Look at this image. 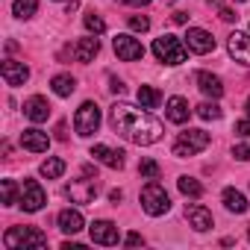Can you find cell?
<instances>
[{"instance_id": "36", "label": "cell", "mask_w": 250, "mask_h": 250, "mask_svg": "<svg viewBox=\"0 0 250 250\" xmlns=\"http://www.w3.org/2000/svg\"><path fill=\"white\" fill-rule=\"evenodd\" d=\"M124 241H127V244H130V247H139V244H145V238H142V235H139V232H130V235H127V238H124Z\"/></svg>"}, {"instance_id": "25", "label": "cell", "mask_w": 250, "mask_h": 250, "mask_svg": "<svg viewBox=\"0 0 250 250\" xmlns=\"http://www.w3.org/2000/svg\"><path fill=\"white\" fill-rule=\"evenodd\" d=\"M0 197H3V206H15V203H21V191H18L15 180H3V183H0Z\"/></svg>"}, {"instance_id": "28", "label": "cell", "mask_w": 250, "mask_h": 250, "mask_svg": "<svg viewBox=\"0 0 250 250\" xmlns=\"http://www.w3.org/2000/svg\"><path fill=\"white\" fill-rule=\"evenodd\" d=\"M177 188H180L186 197H200V194H203V186H200L194 177H180V180H177Z\"/></svg>"}, {"instance_id": "43", "label": "cell", "mask_w": 250, "mask_h": 250, "mask_svg": "<svg viewBox=\"0 0 250 250\" xmlns=\"http://www.w3.org/2000/svg\"><path fill=\"white\" fill-rule=\"evenodd\" d=\"M247 238H250V224H247Z\"/></svg>"}, {"instance_id": "31", "label": "cell", "mask_w": 250, "mask_h": 250, "mask_svg": "<svg viewBox=\"0 0 250 250\" xmlns=\"http://www.w3.org/2000/svg\"><path fill=\"white\" fill-rule=\"evenodd\" d=\"M139 174H142L145 180H159V162H156V159H142Z\"/></svg>"}, {"instance_id": "38", "label": "cell", "mask_w": 250, "mask_h": 250, "mask_svg": "<svg viewBox=\"0 0 250 250\" xmlns=\"http://www.w3.org/2000/svg\"><path fill=\"white\" fill-rule=\"evenodd\" d=\"M121 197H124V191H121V188H112V191H109V200H112L115 206L121 203Z\"/></svg>"}, {"instance_id": "8", "label": "cell", "mask_w": 250, "mask_h": 250, "mask_svg": "<svg viewBox=\"0 0 250 250\" xmlns=\"http://www.w3.org/2000/svg\"><path fill=\"white\" fill-rule=\"evenodd\" d=\"M44 203H47V194H44L42 183L39 180H24L21 183V206H24V212H39Z\"/></svg>"}, {"instance_id": "42", "label": "cell", "mask_w": 250, "mask_h": 250, "mask_svg": "<svg viewBox=\"0 0 250 250\" xmlns=\"http://www.w3.org/2000/svg\"><path fill=\"white\" fill-rule=\"evenodd\" d=\"M244 112H247V118H250V97L244 100Z\"/></svg>"}, {"instance_id": "21", "label": "cell", "mask_w": 250, "mask_h": 250, "mask_svg": "<svg viewBox=\"0 0 250 250\" xmlns=\"http://www.w3.org/2000/svg\"><path fill=\"white\" fill-rule=\"evenodd\" d=\"M165 115H168V121H171V124H186V121H188V115H191L188 100H186V97H171V100H168V106H165Z\"/></svg>"}, {"instance_id": "10", "label": "cell", "mask_w": 250, "mask_h": 250, "mask_svg": "<svg viewBox=\"0 0 250 250\" xmlns=\"http://www.w3.org/2000/svg\"><path fill=\"white\" fill-rule=\"evenodd\" d=\"M186 47L191 50V53H212L215 50V39L206 33V30H200V27H188V33H186Z\"/></svg>"}, {"instance_id": "18", "label": "cell", "mask_w": 250, "mask_h": 250, "mask_svg": "<svg viewBox=\"0 0 250 250\" xmlns=\"http://www.w3.org/2000/svg\"><path fill=\"white\" fill-rule=\"evenodd\" d=\"M24 115H27L33 124H44V121L50 118V103L36 94V97H30V100L24 103Z\"/></svg>"}, {"instance_id": "24", "label": "cell", "mask_w": 250, "mask_h": 250, "mask_svg": "<svg viewBox=\"0 0 250 250\" xmlns=\"http://www.w3.org/2000/svg\"><path fill=\"white\" fill-rule=\"evenodd\" d=\"M39 171H42V177H47V180H59V177L65 174V162H62L59 156H47Z\"/></svg>"}, {"instance_id": "11", "label": "cell", "mask_w": 250, "mask_h": 250, "mask_svg": "<svg viewBox=\"0 0 250 250\" xmlns=\"http://www.w3.org/2000/svg\"><path fill=\"white\" fill-rule=\"evenodd\" d=\"M227 50H229V56H232L235 62H241V65L250 68V36H244V33L235 30V33L227 39Z\"/></svg>"}, {"instance_id": "2", "label": "cell", "mask_w": 250, "mask_h": 250, "mask_svg": "<svg viewBox=\"0 0 250 250\" xmlns=\"http://www.w3.org/2000/svg\"><path fill=\"white\" fill-rule=\"evenodd\" d=\"M65 194L71 197V203H80V206L91 203L94 194H97V174H94V168H91V165H83L80 180L68 183V186H65Z\"/></svg>"}, {"instance_id": "30", "label": "cell", "mask_w": 250, "mask_h": 250, "mask_svg": "<svg viewBox=\"0 0 250 250\" xmlns=\"http://www.w3.org/2000/svg\"><path fill=\"white\" fill-rule=\"evenodd\" d=\"M83 24H85V30H88L91 36H100V33H106V21H103L100 15H94V12H88V15L83 18Z\"/></svg>"}, {"instance_id": "34", "label": "cell", "mask_w": 250, "mask_h": 250, "mask_svg": "<svg viewBox=\"0 0 250 250\" xmlns=\"http://www.w3.org/2000/svg\"><path fill=\"white\" fill-rule=\"evenodd\" d=\"M232 156H235L238 162H250V142H244V145H235V147H232Z\"/></svg>"}, {"instance_id": "23", "label": "cell", "mask_w": 250, "mask_h": 250, "mask_svg": "<svg viewBox=\"0 0 250 250\" xmlns=\"http://www.w3.org/2000/svg\"><path fill=\"white\" fill-rule=\"evenodd\" d=\"M50 88H53V94H59V97H71L74 88H77V80H74L71 74H56V77L50 80Z\"/></svg>"}, {"instance_id": "16", "label": "cell", "mask_w": 250, "mask_h": 250, "mask_svg": "<svg viewBox=\"0 0 250 250\" xmlns=\"http://www.w3.org/2000/svg\"><path fill=\"white\" fill-rule=\"evenodd\" d=\"M194 83H197V88H200L206 97H212V100H218V97L224 94V83H221L215 74H209V71H197V74H194Z\"/></svg>"}, {"instance_id": "4", "label": "cell", "mask_w": 250, "mask_h": 250, "mask_svg": "<svg viewBox=\"0 0 250 250\" xmlns=\"http://www.w3.org/2000/svg\"><path fill=\"white\" fill-rule=\"evenodd\" d=\"M153 56L165 65H183L188 59V47L177 36H159L153 42Z\"/></svg>"}, {"instance_id": "17", "label": "cell", "mask_w": 250, "mask_h": 250, "mask_svg": "<svg viewBox=\"0 0 250 250\" xmlns=\"http://www.w3.org/2000/svg\"><path fill=\"white\" fill-rule=\"evenodd\" d=\"M56 224H59V229H62L65 235H77V232L85 227V221H83L80 209H62V212L56 215Z\"/></svg>"}, {"instance_id": "39", "label": "cell", "mask_w": 250, "mask_h": 250, "mask_svg": "<svg viewBox=\"0 0 250 250\" xmlns=\"http://www.w3.org/2000/svg\"><path fill=\"white\" fill-rule=\"evenodd\" d=\"M121 3H127V6H147L150 0H121Z\"/></svg>"}, {"instance_id": "37", "label": "cell", "mask_w": 250, "mask_h": 250, "mask_svg": "<svg viewBox=\"0 0 250 250\" xmlns=\"http://www.w3.org/2000/svg\"><path fill=\"white\" fill-rule=\"evenodd\" d=\"M109 91H112V94H124V83L112 77V80H109Z\"/></svg>"}, {"instance_id": "26", "label": "cell", "mask_w": 250, "mask_h": 250, "mask_svg": "<svg viewBox=\"0 0 250 250\" xmlns=\"http://www.w3.org/2000/svg\"><path fill=\"white\" fill-rule=\"evenodd\" d=\"M36 9H39V0H15V3H12V15H15V18H21V21L33 18V15H36Z\"/></svg>"}, {"instance_id": "32", "label": "cell", "mask_w": 250, "mask_h": 250, "mask_svg": "<svg viewBox=\"0 0 250 250\" xmlns=\"http://www.w3.org/2000/svg\"><path fill=\"white\" fill-rule=\"evenodd\" d=\"M127 24H130V30H136V33H147V30H150V21H147L145 15H130Z\"/></svg>"}, {"instance_id": "35", "label": "cell", "mask_w": 250, "mask_h": 250, "mask_svg": "<svg viewBox=\"0 0 250 250\" xmlns=\"http://www.w3.org/2000/svg\"><path fill=\"white\" fill-rule=\"evenodd\" d=\"M235 133H238V136H250V118L235 121Z\"/></svg>"}, {"instance_id": "33", "label": "cell", "mask_w": 250, "mask_h": 250, "mask_svg": "<svg viewBox=\"0 0 250 250\" xmlns=\"http://www.w3.org/2000/svg\"><path fill=\"white\" fill-rule=\"evenodd\" d=\"M209 3H215V6H218V15H221V21H227V24H232V21L238 18V15H235L232 9H227V6L221 3V0H209Z\"/></svg>"}, {"instance_id": "6", "label": "cell", "mask_w": 250, "mask_h": 250, "mask_svg": "<svg viewBox=\"0 0 250 250\" xmlns=\"http://www.w3.org/2000/svg\"><path fill=\"white\" fill-rule=\"evenodd\" d=\"M74 130H77V136H83V139H88V136H94V133L100 130V106H97L94 100H85V103L77 109V115H74Z\"/></svg>"}, {"instance_id": "44", "label": "cell", "mask_w": 250, "mask_h": 250, "mask_svg": "<svg viewBox=\"0 0 250 250\" xmlns=\"http://www.w3.org/2000/svg\"><path fill=\"white\" fill-rule=\"evenodd\" d=\"M238 3H244V0H238Z\"/></svg>"}, {"instance_id": "22", "label": "cell", "mask_w": 250, "mask_h": 250, "mask_svg": "<svg viewBox=\"0 0 250 250\" xmlns=\"http://www.w3.org/2000/svg\"><path fill=\"white\" fill-rule=\"evenodd\" d=\"M221 200H224V206L229 209V212H235V215H244L247 212V197L241 194V191H235V188H224V194H221Z\"/></svg>"}, {"instance_id": "15", "label": "cell", "mask_w": 250, "mask_h": 250, "mask_svg": "<svg viewBox=\"0 0 250 250\" xmlns=\"http://www.w3.org/2000/svg\"><path fill=\"white\" fill-rule=\"evenodd\" d=\"M88 156H94V162H100V165H106V168H112V171H121V168H124V153H121V150H112V147H106V145H94Z\"/></svg>"}, {"instance_id": "20", "label": "cell", "mask_w": 250, "mask_h": 250, "mask_svg": "<svg viewBox=\"0 0 250 250\" xmlns=\"http://www.w3.org/2000/svg\"><path fill=\"white\" fill-rule=\"evenodd\" d=\"M97 53H100V42H97L94 36L80 39V42L74 44V56H77V62H83V65L94 62V56H97Z\"/></svg>"}, {"instance_id": "7", "label": "cell", "mask_w": 250, "mask_h": 250, "mask_svg": "<svg viewBox=\"0 0 250 250\" xmlns=\"http://www.w3.org/2000/svg\"><path fill=\"white\" fill-rule=\"evenodd\" d=\"M209 142H212L209 133H203V130H186V133H180V139L174 142V156H180V159L194 156V153L206 150Z\"/></svg>"}, {"instance_id": "5", "label": "cell", "mask_w": 250, "mask_h": 250, "mask_svg": "<svg viewBox=\"0 0 250 250\" xmlns=\"http://www.w3.org/2000/svg\"><path fill=\"white\" fill-rule=\"evenodd\" d=\"M142 209H145L147 215H153V218H159V215H165V212L171 209V197H168V191H165L156 180H150V183L142 188Z\"/></svg>"}, {"instance_id": "12", "label": "cell", "mask_w": 250, "mask_h": 250, "mask_svg": "<svg viewBox=\"0 0 250 250\" xmlns=\"http://www.w3.org/2000/svg\"><path fill=\"white\" fill-rule=\"evenodd\" d=\"M88 232H91V241H94V244H103V247L118 244V227H115L112 221H94V224L88 227Z\"/></svg>"}, {"instance_id": "14", "label": "cell", "mask_w": 250, "mask_h": 250, "mask_svg": "<svg viewBox=\"0 0 250 250\" xmlns=\"http://www.w3.org/2000/svg\"><path fill=\"white\" fill-rule=\"evenodd\" d=\"M21 147L24 150H30V153H47V147H50V136L47 133H42V130H24L21 133Z\"/></svg>"}, {"instance_id": "29", "label": "cell", "mask_w": 250, "mask_h": 250, "mask_svg": "<svg viewBox=\"0 0 250 250\" xmlns=\"http://www.w3.org/2000/svg\"><path fill=\"white\" fill-rule=\"evenodd\" d=\"M194 112H197V118H203V121H218V118L224 115V112H221V106H218L215 100H212V103L206 100V103H200V106H194Z\"/></svg>"}, {"instance_id": "1", "label": "cell", "mask_w": 250, "mask_h": 250, "mask_svg": "<svg viewBox=\"0 0 250 250\" xmlns=\"http://www.w3.org/2000/svg\"><path fill=\"white\" fill-rule=\"evenodd\" d=\"M109 124H112V130L121 139H127L133 145H142V147L156 145L162 139V133H165V127H162V124L150 112H142V109L124 103V100L109 109Z\"/></svg>"}, {"instance_id": "19", "label": "cell", "mask_w": 250, "mask_h": 250, "mask_svg": "<svg viewBox=\"0 0 250 250\" xmlns=\"http://www.w3.org/2000/svg\"><path fill=\"white\" fill-rule=\"evenodd\" d=\"M186 218H188V224H191L197 232H206V229L212 227V212H209L206 206H200V203L186 206Z\"/></svg>"}, {"instance_id": "40", "label": "cell", "mask_w": 250, "mask_h": 250, "mask_svg": "<svg viewBox=\"0 0 250 250\" xmlns=\"http://www.w3.org/2000/svg\"><path fill=\"white\" fill-rule=\"evenodd\" d=\"M56 139H59V142H65V139H68V133H65V124H59V127H56Z\"/></svg>"}, {"instance_id": "27", "label": "cell", "mask_w": 250, "mask_h": 250, "mask_svg": "<svg viewBox=\"0 0 250 250\" xmlns=\"http://www.w3.org/2000/svg\"><path fill=\"white\" fill-rule=\"evenodd\" d=\"M159 100H162V94H159L153 85H142V88H139V103H142V109H156Z\"/></svg>"}, {"instance_id": "41", "label": "cell", "mask_w": 250, "mask_h": 250, "mask_svg": "<svg viewBox=\"0 0 250 250\" xmlns=\"http://www.w3.org/2000/svg\"><path fill=\"white\" fill-rule=\"evenodd\" d=\"M174 21H177V24H186V21H188V12H174Z\"/></svg>"}, {"instance_id": "9", "label": "cell", "mask_w": 250, "mask_h": 250, "mask_svg": "<svg viewBox=\"0 0 250 250\" xmlns=\"http://www.w3.org/2000/svg\"><path fill=\"white\" fill-rule=\"evenodd\" d=\"M112 47H115L118 59H124V62H139V59L145 56L142 42L133 39V36H115V39H112Z\"/></svg>"}, {"instance_id": "13", "label": "cell", "mask_w": 250, "mask_h": 250, "mask_svg": "<svg viewBox=\"0 0 250 250\" xmlns=\"http://www.w3.org/2000/svg\"><path fill=\"white\" fill-rule=\"evenodd\" d=\"M0 71H3V80H6V85H12V88L24 85V83L30 80V68H27L24 62H15V59H6Z\"/></svg>"}, {"instance_id": "3", "label": "cell", "mask_w": 250, "mask_h": 250, "mask_svg": "<svg viewBox=\"0 0 250 250\" xmlns=\"http://www.w3.org/2000/svg\"><path fill=\"white\" fill-rule=\"evenodd\" d=\"M3 244H6L9 250H27V247L42 250V247H47V235H44L39 227H12V229H6V235H3Z\"/></svg>"}]
</instances>
